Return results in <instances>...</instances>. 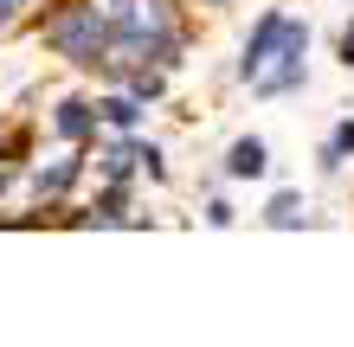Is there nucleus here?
I'll return each mask as SVG.
<instances>
[{
  "label": "nucleus",
  "mask_w": 354,
  "mask_h": 347,
  "mask_svg": "<svg viewBox=\"0 0 354 347\" xmlns=\"http://www.w3.org/2000/svg\"><path fill=\"white\" fill-rule=\"evenodd\" d=\"M303 52H309V26L290 13H264L252 39H245V84H252L258 97H283L303 84Z\"/></svg>",
  "instance_id": "1"
},
{
  "label": "nucleus",
  "mask_w": 354,
  "mask_h": 347,
  "mask_svg": "<svg viewBox=\"0 0 354 347\" xmlns=\"http://www.w3.org/2000/svg\"><path fill=\"white\" fill-rule=\"evenodd\" d=\"M110 26H116V19L103 13L97 0H77V7H65V13L46 19V46H52L58 58H71V65H103Z\"/></svg>",
  "instance_id": "2"
},
{
  "label": "nucleus",
  "mask_w": 354,
  "mask_h": 347,
  "mask_svg": "<svg viewBox=\"0 0 354 347\" xmlns=\"http://www.w3.org/2000/svg\"><path fill=\"white\" fill-rule=\"evenodd\" d=\"M110 19H116V32H129L149 46L155 65H174V52H180V32H174V7L168 0H110Z\"/></svg>",
  "instance_id": "3"
},
{
  "label": "nucleus",
  "mask_w": 354,
  "mask_h": 347,
  "mask_svg": "<svg viewBox=\"0 0 354 347\" xmlns=\"http://www.w3.org/2000/svg\"><path fill=\"white\" fill-rule=\"evenodd\" d=\"M264 168H270V155H264V141H258V135L232 141V155H225V174H232V180H258Z\"/></svg>",
  "instance_id": "4"
},
{
  "label": "nucleus",
  "mask_w": 354,
  "mask_h": 347,
  "mask_svg": "<svg viewBox=\"0 0 354 347\" xmlns=\"http://www.w3.org/2000/svg\"><path fill=\"white\" fill-rule=\"evenodd\" d=\"M77 168H84V161H77V155H58L52 168H39V174H32V187H39V199H58V193H65L71 180H77Z\"/></svg>",
  "instance_id": "5"
},
{
  "label": "nucleus",
  "mask_w": 354,
  "mask_h": 347,
  "mask_svg": "<svg viewBox=\"0 0 354 347\" xmlns=\"http://www.w3.org/2000/svg\"><path fill=\"white\" fill-rule=\"evenodd\" d=\"M52 122H58V135H65V141H84V135L97 129V110L71 97V103H58V116H52Z\"/></svg>",
  "instance_id": "6"
},
{
  "label": "nucleus",
  "mask_w": 354,
  "mask_h": 347,
  "mask_svg": "<svg viewBox=\"0 0 354 347\" xmlns=\"http://www.w3.org/2000/svg\"><path fill=\"white\" fill-rule=\"evenodd\" d=\"M264 226H277V232H290V226H303V199L297 193H277L264 206Z\"/></svg>",
  "instance_id": "7"
},
{
  "label": "nucleus",
  "mask_w": 354,
  "mask_h": 347,
  "mask_svg": "<svg viewBox=\"0 0 354 347\" xmlns=\"http://www.w3.org/2000/svg\"><path fill=\"white\" fill-rule=\"evenodd\" d=\"M97 116L110 122V129H136V116H142V103H136V97H103V103H97Z\"/></svg>",
  "instance_id": "8"
},
{
  "label": "nucleus",
  "mask_w": 354,
  "mask_h": 347,
  "mask_svg": "<svg viewBox=\"0 0 354 347\" xmlns=\"http://www.w3.org/2000/svg\"><path fill=\"white\" fill-rule=\"evenodd\" d=\"M136 161H142V148H129V141H110V148H103V174H110V180H129Z\"/></svg>",
  "instance_id": "9"
},
{
  "label": "nucleus",
  "mask_w": 354,
  "mask_h": 347,
  "mask_svg": "<svg viewBox=\"0 0 354 347\" xmlns=\"http://www.w3.org/2000/svg\"><path fill=\"white\" fill-rule=\"evenodd\" d=\"M348 155H354V122H342V129L328 135V148H322V161H328V168H342Z\"/></svg>",
  "instance_id": "10"
},
{
  "label": "nucleus",
  "mask_w": 354,
  "mask_h": 347,
  "mask_svg": "<svg viewBox=\"0 0 354 347\" xmlns=\"http://www.w3.org/2000/svg\"><path fill=\"white\" fill-rule=\"evenodd\" d=\"M19 7H26V0H0V32H7L13 19H19Z\"/></svg>",
  "instance_id": "11"
},
{
  "label": "nucleus",
  "mask_w": 354,
  "mask_h": 347,
  "mask_svg": "<svg viewBox=\"0 0 354 347\" xmlns=\"http://www.w3.org/2000/svg\"><path fill=\"white\" fill-rule=\"evenodd\" d=\"M342 58H348V65H354V26L342 32Z\"/></svg>",
  "instance_id": "12"
}]
</instances>
